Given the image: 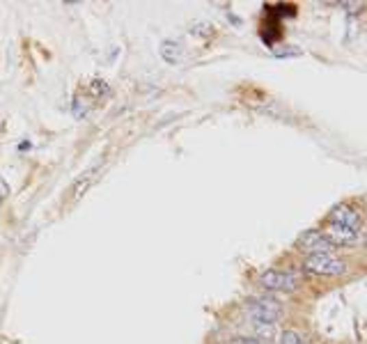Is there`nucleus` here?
Segmentation results:
<instances>
[{
    "mask_svg": "<svg viewBox=\"0 0 367 344\" xmlns=\"http://www.w3.org/2000/svg\"><path fill=\"white\" fill-rule=\"evenodd\" d=\"M248 315L255 321V326H273L283 315V306L275 299H257L248 303Z\"/></svg>",
    "mask_w": 367,
    "mask_h": 344,
    "instance_id": "nucleus-1",
    "label": "nucleus"
},
{
    "mask_svg": "<svg viewBox=\"0 0 367 344\" xmlns=\"http://www.w3.org/2000/svg\"><path fill=\"white\" fill-rule=\"evenodd\" d=\"M305 273L312 275H342L346 271V264L338 257L329 255H307L303 262Z\"/></svg>",
    "mask_w": 367,
    "mask_h": 344,
    "instance_id": "nucleus-2",
    "label": "nucleus"
},
{
    "mask_svg": "<svg viewBox=\"0 0 367 344\" xmlns=\"http://www.w3.org/2000/svg\"><path fill=\"white\" fill-rule=\"evenodd\" d=\"M260 284L264 289H273V292H292V289H299L301 278L292 271H275L268 269L260 275Z\"/></svg>",
    "mask_w": 367,
    "mask_h": 344,
    "instance_id": "nucleus-3",
    "label": "nucleus"
},
{
    "mask_svg": "<svg viewBox=\"0 0 367 344\" xmlns=\"http://www.w3.org/2000/svg\"><path fill=\"white\" fill-rule=\"evenodd\" d=\"M296 246L307 255H329V250H333L331 241L326 239L324 232H303L299 236Z\"/></svg>",
    "mask_w": 367,
    "mask_h": 344,
    "instance_id": "nucleus-4",
    "label": "nucleus"
},
{
    "mask_svg": "<svg viewBox=\"0 0 367 344\" xmlns=\"http://www.w3.org/2000/svg\"><path fill=\"white\" fill-rule=\"evenodd\" d=\"M103 168V163L99 161L97 165H92V168H88L83 172V175H78V180L71 184V191H69V195H71V200H78V197H83L85 193L90 191V186L94 184L97 180H99V172Z\"/></svg>",
    "mask_w": 367,
    "mask_h": 344,
    "instance_id": "nucleus-5",
    "label": "nucleus"
},
{
    "mask_svg": "<svg viewBox=\"0 0 367 344\" xmlns=\"http://www.w3.org/2000/svg\"><path fill=\"white\" fill-rule=\"evenodd\" d=\"M326 239L331 241V246H349L358 239V230H351V228H342V225H336L331 223L329 230L324 232Z\"/></svg>",
    "mask_w": 367,
    "mask_h": 344,
    "instance_id": "nucleus-6",
    "label": "nucleus"
},
{
    "mask_svg": "<svg viewBox=\"0 0 367 344\" xmlns=\"http://www.w3.org/2000/svg\"><path fill=\"white\" fill-rule=\"evenodd\" d=\"M331 223L342 225V228L358 230V225H360V216H358L356 211H353L351 207H346V204H338V207L331 211Z\"/></svg>",
    "mask_w": 367,
    "mask_h": 344,
    "instance_id": "nucleus-7",
    "label": "nucleus"
},
{
    "mask_svg": "<svg viewBox=\"0 0 367 344\" xmlns=\"http://www.w3.org/2000/svg\"><path fill=\"white\" fill-rule=\"evenodd\" d=\"M159 53L168 64H177V62H181V58H184V46L179 42H173V39H166V42L161 44Z\"/></svg>",
    "mask_w": 367,
    "mask_h": 344,
    "instance_id": "nucleus-8",
    "label": "nucleus"
},
{
    "mask_svg": "<svg viewBox=\"0 0 367 344\" xmlns=\"http://www.w3.org/2000/svg\"><path fill=\"white\" fill-rule=\"evenodd\" d=\"M280 344H303V340H301V335L296 330H285V333L280 335Z\"/></svg>",
    "mask_w": 367,
    "mask_h": 344,
    "instance_id": "nucleus-9",
    "label": "nucleus"
},
{
    "mask_svg": "<svg viewBox=\"0 0 367 344\" xmlns=\"http://www.w3.org/2000/svg\"><path fill=\"white\" fill-rule=\"evenodd\" d=\"M229 344H262L260 337H234Z\"/></svg>",
    "mask_w": 367,
    "mask_h": 344,
    "instance_id": "nucleus-10",
    "label": "nucleus"
}]
</instances>
